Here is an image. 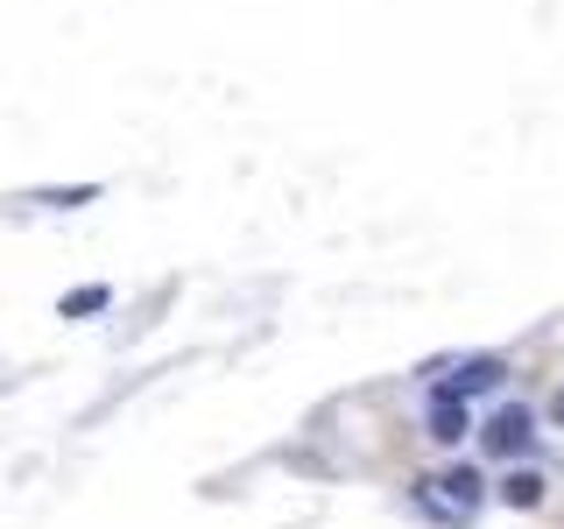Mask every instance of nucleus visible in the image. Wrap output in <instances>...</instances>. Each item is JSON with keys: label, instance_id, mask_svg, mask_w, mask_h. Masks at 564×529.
<instances>
[{"label": "nucleus", "instance_id": "6", "mask_svg": "<svg viewBox=\"0 0 564 529\" xmlns=\"http://www.w3.org/2000/svg\"><path fill=\"white\" fill-rule=\"evenodd\" d=\"M70 311H106V290H99V282H93V290H78V296H64V317Z\"/></svg>", "mask_w": 564, "mask_h": 529}, {"label": "nucleus", "instance_id": "4", "mask_svg": "<svg viewBox=\"0 0 564 529\" xmlns=\"http://www.w3.org/2000/svg\"><path fill=\"white\" fill-rule=\"evenodd\" d=\"M437 487H445V508H480V473L473 466H452Z\"/></svg>", "mask_w": 564, "mask_h": 529}, {"label": "nucleus", "instance_id": "3", "mask_svg": "<svg viewBox=\"0 0 564 529\" xmlns=\"http://www.w3.org/2000/svg\"><path fill=\"white\" fill-rule=\"evenodd\" d=\"M466 431H473V423H466V402L437 388V396H431V438H437V445H458Z\"/></svg>", "mask_w": 564, "mask_h": 529}, {"label": "nucleus", "instance_id": "2", "mask_svg": "<svg viewBox=\"0 0 564 529\" xmlns=\"http://www.w3.org/2000/svg\"><path fill=\"white\" fill-rule=\"evenodd\" d=\"M501 375H508V367L494 360V353H480V360H466V367L445 381V396H458V402H466V396H487V388H501Z\"/></svg>", "mask_w": 564, "mask_h": 529}, {"label": "nucleus", "instance_id": "7", "mask_svg": "<svg viewBox=\"0 0 564 529\" xmlns=\"http://www.w3.org/2000/svg\"><path fill=\"white\" fill-rule=\"evenodd\" d=\"M551 417H557V423H564V388H557V402H551Z\"/></svg>", "mask_w": 564, "mask_h": 529}, {"label": "nucleus", "instance_id": "5", "mask_svg": "<svg viewBox=\"0 0 564 529\" xmlns=\"http://www.w3.org/2000/svg\"><path fill=\"white\" fill-rule=\"evenodd\" d=\"M501 501H508V508H536V501H543V481H536V473H516V481L501 487Z\"/></svg>", "mask_w": 564, "mask_h": 529}, {"label": "nucleus", "instance_id": "1", "mask_svg": "<svg viewBox=\"0 0 564 529\" xmlns=\"http://www.w3.org/2000/svg\"><path fill=\"white\" fill-rule=\"evenodd\" d=\"M529 438H536V423H529V410H501V417L487 423V452H501V458L529 452Z\"/></svg>", "mask_w": 564, "mask_h": 529}]
</instances>
